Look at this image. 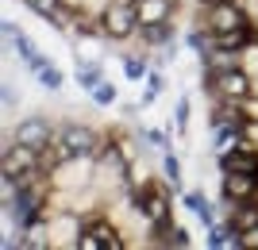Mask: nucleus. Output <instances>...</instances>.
<instances>
[{"label":"nucleus","instance_id":"4","mask_svg":"<svg viewBox=\"0 0 258 250\" xmlns=\"http://www.w3.org/2000/svg\"><path fill=\"white\" fill-rule=\"evenodd\" d=\"M50 185L62 193H81L97 185V154H70L50 170Z\"/></svg>","mask_w":258,"mask_h":250},{"label":"nucleus","instance_id":"28","mask_svg":"<svg viewBox=\"0 0 258 250\" xmlns=\"http://www.w3.org/2000/svg\"><path fill=\"white\" fill-rule=\"evenodd\" d=\"M20 104V93H12V85H4V112H12Z\"/></svg>","mask_w":258,"mask_h":250},{"label":"nucleus","instance_id":"18","mask_svg":"<svg viewBox=\"0 0 258 250\" xmlns=\"http://www.w3.org/2000/svg\"><path fill=\"white\" fill-rule=\"evenodd\" d=\"M135 135H139L151 150H162V154L173 150V131H170V127H147V123H139V127H135Z\"/></svg>","mask_w":258,"mask_h":250},{"label":"nucleus","instance_id":"30","mask_svg":"<svg viewBox=\"0 0 258 250\" xmlns=\"http://www.w3.org/2000/svg\"><path fill=\"white\" fill-rule=\"evenodd\" d=\"M254 97H258V77H254Z\"/></svg>","mask_w":258,"mask_h":250},{"label":"nucleus","instance_id":"7","mask_svg":"<svg viewBox=\"0 0 258 250\" xmlns=\"http://www.w3.org/2000/svg\"><path fill=\"white\" fill-rule=\"evenodd\" d=\"M208 100H247L254 93V77L247 69H227V73H205Z\"/></svg>","mask_w":258,"mask_h":250},{"label":"nucleus","instance_id":"26","mask_svg":"<svg viewBox=\"0 0 258 250\" xmlns=\"http://www.w3.org/2000/svg\"><path fill=\"white\" fill-rule=\"evenodd\" d=\"M239 250H258V227H250V231L239 235Z\"/></svg>","mask_w":258,"mask_h":250},{"label":"nucleus","instance_id":"25","mask_svg":"<svg viewBox=\"0 0 258 250\" xmlns=\"http://www.w3.org/2000/svg\"><path fill=\"white\" fill-rule=\"evenodd\" d=\"M170 246H173V250H189V246H193V231L173 223V231H170Z\"/></svg>","mask_w":258,"mask_h":250},{"label":"nucleus","instance_id":"17","mask_svg":"<svg viewBox=\"0 0 258 250\" xmlns=\"http://www.w3.org/2000/svg\"><path fill=\"white\" fill-rule=\"evenodd\" d=\"M151 65H154V54H143V50H123V54H119L123 81H131V85H143L147 73H151Z\"/></svg>","mask_w":258,"mask_h":250},{"label":"nucleus","instance_id":"29","mask_svg":"<svg viewBox=\"0 0 258 250\" xmlns=\"http://www.w3.org/2000/svg\"><path fill=\"white\" fill-rule=\"evenodd\" d=\"M197 4H224V0H197Z\"/></svg>","mask_w":258,"mask_h":250},{"label":"nucleus","instance_id":"10","mask_svg":"<svg viewBox=\"0 0 258 250\" xmlns=\"http://www.w3.org/2000/svg\"><path fill=\"white\" fill-rule=\"evenodd\" d=\"M4 43H8V50H16V54H20V62L27 65V73H39V69L50 62V58L39 50V43H35L23 27H16L12 20H4Z\"/></svg>","mask_w":258,"mask_h":250},{"label":"nucleus","instance_id":"20","mask_svg":"<svg viewBox=\"0 0 258 250\" xmlns=\"http://www.w3.org/2000/svg\"><path fill=\"white\" fill-rule=\"evenodd\" d=\"M189 127H193V97L181 93L177 104H173V131H177V135H189Z\"/></svg>","mask_w":258,"mask_h":250},{"label":"nucleus","instance_id":"6","mask_svg":"<svg viewBox=\"0 0 258 250\" xmlns=\"http://www.w3.org/2000/svg\"><path fill=\"white\" fill-rule=\"evenodd\" d=\"M139 12H135V0H112V8L104 12V39L116 46H127L135 35H139Z\"/></svg>","mask_w":258,"mask_h":250},{"label":"nucleus","instance_id":"24","mask_svg":"<svg viewBox=\"0 0 258 250\" xmlns=\"http://www.w3.org/2000/svg\"><path fill=\"white\" fill-rule=\"evenodd\" d=\"M143 85L154 89V93H166V89H170V81H166V65H151V73H147Z\"/></svg>","mask_w":258,"mask_h":250},{"label":"nucleus","instance_id":"5","mask_svg":"<svg viewBox=\"0 0 258 250\" xmlns=\"http://www.w3.org/2000/svg\"><path fill=\"white\" fill-rule=\"evenodd\" d=\"M123 246H127V239H123L119 223L108 212L89 216L85 231H81V242H77V250H123Z\"/></svg>","mask_w":258,"mask_h":250},{"label":"nucleus","instance_id":"27","mask_svg":"<svg viewBox=\"0 0 258 250\" xmlns=\"http://www.w3.org/2000/svg\"><path fill=\"white\" fill-rule=\"evenodd\" d=\"M158 97H162V93H154V89H147V85H143V97H139V104H143V108H151V104H158Z\"/></svg>","mask_w":258,"mask_h":250},{"label":"nucleus","instance_id":"11","mask_svg":"<svg viewBox=\"0 0 258 250\" xmlns=\"http://www.w3.org/2000/svg\"><path fill=\"white\" fill-rule=\"evenodd\" d=\"M39 165H43V150L4 139V150H0V174L23 177V174H31V170H39Z\"/></svg>","mask_w":258,"mask_h":250},{"label":"nucleus","instance_id":"31","mask_svg":"<svg viewBox=\"0 0 258 250\" xmlns=\"http://www.w3.org/2000/svg\"><path fill=\"white\" fill-rule=\"evenodd\" d=\"M173 4H185V0H173Z\"/></svg>","mask_w":258,"mask_h":250},{"label":"nucleus","instance_id":"1","mask_svg":"<svg viewBox=\"0 0 258 250\" xmlns=\"http://www.w3.org/2000/svg\"><path fill=\"white\" fill-rule=\"evenodd\" d=\"M108 142L104 131L89 127V123H74L66 120L54 127V139H50V150L58 154V162L62 158H70V154H100V146Z\"/></svg>","mask_w":258,"mask_h":250},{"label":"nucleus","instance_id":"15","mask_svg":"<svg viewBox=\"0 0 258 250\" xmlns=\"http://www.w3.org/2000/svg\"><path fill=\"white\" fill-rule=\"evenodd\" d=\"M227 69H243V50L212 46L201 54V73H227Z\"/></svg>","mask_w":258,"mask_h":250},{"label":"nucleus","instance_id":"23","mask_svg":"<svg viewBox=\"0 0 258 250\" xmlns=\"http://www.w3.org/2000/svg\"><path fill=\"white\" fill-rule=\"evenodd\" d=\"M89 100H93L97 108H112V104L119 100V89H116V85H112V81L104 77V81H100V85L93 89V93H89Z\"/></svg>","mask_w":258,"mask_h":250},{"label":"nucleus","instance_id":"21","mask_svg":"<svg viewBox=\"0 0 258 250\" xmlns=\"http://www.w3.org/2000/svg\"><path fill=\"white\" fill-rule=\"evenodd\" d=\"M31 77H35V85L46 89V93H62V85H66V73H62L54 62H46L43 69H39V73H31Z\"/></svg>","mask_w":258,"mask_h":250},{"label":"nucleus","instance_id":"8","mask_svg":"<svg viewBox=\"0 0 258 250\" xmlns=\"http://www.w3.org/2000/svg\"><path fill=\"white\" fill-rule=\"evenodd\" d=\"M89 216H81V212H50L46 216V235H50V250H77V242H81V231H85Z\"/></svg>","mask_w":258,"mask_h":250},{"label":"nucleus","instance_id":"22","mask_svg":"<svg viewBox=\"0 0 258 250\" xmlns=\"http://www.w3.org/2000/svg\"><path fill=\"white\" fill-rule=\"evenodd\" d=\"M154 177H158V174H154L143 158H131V162H127V185H131V193H135V189H143V185H151Z\"/></svg>","mask_w":258,"mask_h":250},{"label":"nucleus","instance_id":"16","mask_svg":"<svg viewBox=\"0 0 258 250\" xmlns=\"http://www.w3.org/2000/svg\"><path fill=\"white\" fill-rule=\"evenodd\" d=\"M74 81H77L81 93H93V89L104 81V62H100V58H85V54L74 50Z\"/></svg>","mask_w":258,"mask_h":250},{"label":"nucleus","instance_id":"3","mask_svg":"<svg viewBox=\"0 0 258 250\" xmlns=\"http://www.w3.org/2000/svg\"><path fill=\"white\" fill-rule=\"evenodd\" d=\"M173 196H181V193L158 174L151 185L135 189V204H139V212L147 216V223L154 227V223H173Z\"/></svg>","mask_w":258,"mask_h":250},{"label":"nucleus","instance_id":"13","mask_svg":"<svg viewBox=\"0 0 258 250\" xmlns=\"http://www.w3.org/2000/svg\"><path fill=\"white\" fill-rule=\"evenodd\" d=\"M131 43L139 46L143 54H154V50H162V46L177 43V23L162 20V23H151V27H139V35H135Z\"/></svg>","mask_w":258,"mask_h":250},{"label":"nucleus","instance_id":"9","mask_svg":"<svg viewBox=\"0 0 258 250\" xmlns=\"http://www.w3.org/2000/svg\"><path fill=\"white\" fill-rule=\"evenodd\" d=\"M54 127H58V123H54L50 116L31 112V116H23V120L8 131V139L12 142H23V146H35V150H46L50 139H54Z\"/></svg>","mask_w":258,"mask_h":250},{"label":"nucleus","instance_id":"12","mask_svg":"<svg viewBox=\"0 0 258 250\" xmlns=\"http://www.w3.org/2000/svg\"><path fill=\"white\" fill-rule=\"evenodd\" d=\"M220 200L235 204V200H258V174H220Z\"/></svg>","mask_w":258,"mask_h":250},{"label":"nucleus","instance_id":"19","mask_svg":"<svg viewBox=\"0 0 258 250\" xmlns=\"http://www.w3.org/2000/svg\"><path fill=\"white\" fill-rule=\"evenodd\" d=\"M162 177H166L177 193H185V165H181V158H177L173 150L162 154Z\"/></svg>","mask_w":258,"mask_h":250},{"label":"nucleus","instance_id":"14","mask_svg":"<svg viewBox=\"0 0 258 250\" xmlns=\"http://www.w3.org/2000/svg\"><path fill=\"white\" fill-rule=\"evenodd\" d=\"M181 204H185V212H189V216L197 219V223H201V227H216V223H220V212H216L212 204H208V196L201 193V189H185L181 193Z\"/></svg>","mask_w":258,"mask_h":250},{"label":"nucleus","instance_id":"2","mask_svg":"<svg viewBox=\"0 0 258 250\" xmlns=\"http://www.w3.org/2000/svg\"><path fill=\"white\" fill-rule=\"evenodd\" d=\"M250 23L254 20L243 12L239 0H224V4H197L193 27H205V31H212V35H231V31L250 27Z\"/></svg>","mask_w":258,"mask_h":250}]
</instances>
